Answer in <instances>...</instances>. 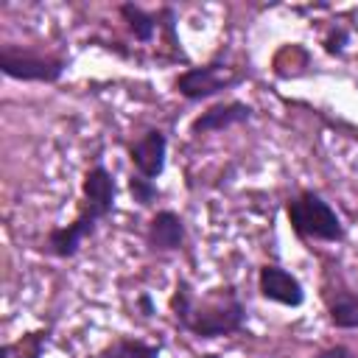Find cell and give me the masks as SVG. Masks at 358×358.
<instances>
[{"label":"cell","instance_id":"obj_18","mask_svg":"<svg viewBox=\"0 0 358 358\" xmlns=\"http://www.w3.org/2000/svg\"><path fill=\"white\" fill-rule=\"evenodd\" d=\"M134 305L140 308V316H143V319H151V316L157 313V308H154V302H151V294H148V291H143V294H137V299H134Z\"/></svg>","mask_w":358,"mask_h":358},{"label":"cell","instance_id":"obj_2","mask_svg":"<svg viewBox=\"0 0 358 358\" xmlns=\"http://www.w3.org/2000/svg\"><path fill=\"white\" fill-rule=\"evenodd\" d=\"M285 215L296 238L302 241H344V224L338 213L313 190H299L285 201Z\"/></svg>","mask_w":358,"mask_h":358},{"label":"cell","instance_id":"obj_16","mask_svg":"<svg viewBox=\"0 0 358 358\" xmlns=\"http://www.w3.org/2000/svg\"><path fill=\"white\" fill-rule=\"evenodd\" d=\"M129 193H131V199H134L140 207H151V204L159 199V187L154 185V179H145V176H140V173H131V179H129Z\"/></svg>","mask_w":358,"mask_h":358},{"label":"cell","instance_id":"obj_14","mask_svg":"<svg viewBox=\"0 0 358 358\" xmlns=\"http://www.w3.org/2000/svg\"><path fill=\"white\" fill-rule=\"evenodd\" d=\"M45 347H48V330H34L20 336L11 344H3L0 358H42Z\"/></svg>","mask_w":358,"mask_h":358},{"label":"cell","instance_id":"obj_11","mask_svg":"<svg viewBox=\"0 0 358 358\" xmlns=\"http://www.w3.org/2000/svg\"><path fill=\"white\" fill-rule=\"evenodd\" d=\"M324 308L327 319L338 330H355L358 327V294L350 288H333L324 291Z\"/></svg>","mask_w":358,"mask_h":358},{"label":"cell","instance_id":"obj_17","mask_svg":"<svg viewBox=\"0 0 358 358\" xmlns=\"http://www.w3.org/2000/svg\"><path fill=\"white\" fill-rule=\"evenodd\" d=\"M347 42H350V31H347L344 25H333V28L324 34V39H322L324 53H330V56H341Z\"/></svg>","mask_w":358,"mask_h":358},{"label":"cell","instance_id":"obj_3","mask_svg":"<svg viewBox=\"0 0 358 358\" xmlns=\"http://www.w3.org/2000/svg\"><path fill=\"white\" fill-rule=\"evenodd\" d=\"M67 70V59L62 53L36 50V48H14L6 45L0 50V73L14 81H36L56 84Z\"/></svg>","mask_w":358,"mask_h":358},{"label":"cell","instance_id":"obj_8","mask_svg":"<svg viewBox=\"0 0 358 358\" xmlns=\"http://www.w3.org/2000/svg\"><path fill=\"white\" fill-rule=\"evenodd\" d=\"M249 117H252V106L243 103V101L215 103V106H210V109H204L201 115L193 117L190 134H193V137H201V134H210V131H224V129H229V126L246 123Z\"/></svg>","mask_w":358,"mask_h":358},{"label":"cell","instance_id":"obj_15","mask_svg":"<svg viewBox=\"0 0 358 358\" xmlns=\"http://www.w3.org/2000/svg\"><path fill=\"white\" fill-rule=\"evenodd\" d=\"M98 358H159V347L157 344H145L140 338L120 336L112 344H106Z\"/></svg>","mask_w":358,"mask_h":358},{"label":"cell","instance_id":"obj_19","mask_svg":"<svg viewBox=\"0 0 358 358\" xmlns=\"http://www.w3.org/2000/svg\"><path fill=\"white\" fill-rule=\"evenodd\" d=\"M316 358H352V352H350L344 344H336V347H327V350H322Z\"/></svg>","mask_w":358,"mask_h":358},{"label":"cell","instance_id":"obj_20","mask_svg":"<svg viewBox=\"0 0 358 358\" xmlns=\"http://www.w3.org/2000/svg\"><path fill=\"white\" fill-rule=\"evenodd\" d=\"M199 358H218V355H213V352H207V355H199Z\"/></svg>","mask_w":358,"mask_h":358},{"label":"cell","instance_id":"obj_4","mask_svg":"<svg viewBox=\"0 0 358 358\" xmlns=\"http://www.w3.org/2000/svg\"><path fill=\"white\" fill-rule=\"evenodd\" d=\"M243 81V73L224 64V62H210L201 67H187L173 78V90L187 98V101H207L224 90H232Z\"/></svg>","mask_w":358,"mask_h":358},{"label":"cell","instance_id":"obj_1","mask_svg":"<svg viewBox=\"0 0 358 358\" xmlns=\"http://www.w3.org/2000/svg\"><path fill=\"white\" fill-rule=\"evenodd\" d=\"M168 305L176 324L193 333L196 338L229 336L243 330V322H246V305L241 302L232 285H218L199 296L187 280H179Z\"/></svg>","mask_w":358,"mask_h":358},{"label":"cell","instance_id":"obj_13","mask_svg":"<svg viewBox=\"0 0 358 358\" xmlns=\"http://www.w3.org/2000/svg\"><path fill=\"white\" fill-rule=\"evenodd\" d=\"M308 67H310V53L302 45H285L274 56V73L280 78H296L308 73Z\"/></svg>","mask_w":358,"mask_h":358},{"label":"cell","instance_id":"obj_10","mask_svg":"<svg viewBox=\"0 0 358 358\" xmlns=\"http://www.w3.org/2000/svg\"><path fill=\"white\" fill-rule=\"evenodd\" d=\"M95 232V227H90L87 221L81 218H73L67 227H53L42 243V252L50 255V257H59V260H67V257H76L81 243Z\"/></svg>","mask_w":358,"mask_h":358},{"label":"cell","instance_id":"obj_6","mask_svg":"<svg viewBox=\"0 0 358 358\" xmlns=\"http://www.w3.org/2000/svg\"><path fill=\"white\" fill-rule=\"evenodd\" d=\"M257 291L263 299L277 302V305H288V308H299L305 302V288L302 282L285 271L277 263H266L257 274Z\"/></svg>","mask_w":358,"mask_h":358},{"label":"cell","instance_id":"obj_7","mask_svg":"<svg viewBox=\"0 0 358 358\" xmlns=\"http://www.w3.org/2000/svg\"><path fill=\"white\" fill-rule=\"evenodd\" d=\"M165 157H168V137L159 129H148L143 137H137L129 145V159L134 165V173L145 179H157L165 171Z\"/></svg>","mask_w":358,"mask_h":358},{"label":"cell","instance_id":"obj_5","mask_svg":"<svg viewBox=\"0 0 358 358\" xmlns=\"http://www.w3.org/2000/svg\"><path fill=\"white\" fill-rule=\"evenodd\" d=\"M115 196H117V185H115V176L109 173V168L101 162L92 165L81 179V204H78L76 218L87 221L90 227H98V221L112 215Z\"/></svg>","mask_w":358,"mask_h":358},{"label":"cell","instance_id":"obj_12","mask_svg":"<svg viewBox=\"0 0 358 358\" xmlns=\"http://www.w3.org/2000/svg\"><path fill=\"white\" fill-rule=\"evenodd\" d=\"M117 11H120V17H123L129 34H131L137 42H143V45H148V42L154 39V34L162 28L159 11H145L143 6H134V3H123Z\"/></svg>","mask_w":358,"mask_h":358},{"label":"cell","instance_id":"obj_9","mask_svg":"<svg viewBox=\"0 0 358 358\" xmlns=\"http://www.w3.org/2000/svg\"><path fill=\"white\" fill-rule=\"evenodd\" d=\"M145 243L151 252H176L185 243V221L173 210H159L145 227Z\"/></svg>","mask_w":358,"mask_h":358}]
</instances>
